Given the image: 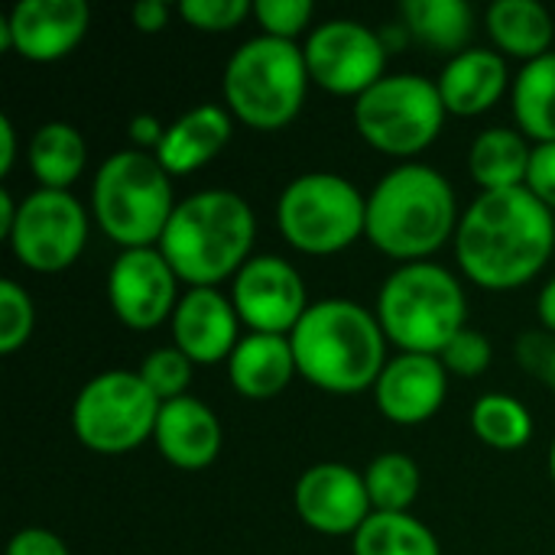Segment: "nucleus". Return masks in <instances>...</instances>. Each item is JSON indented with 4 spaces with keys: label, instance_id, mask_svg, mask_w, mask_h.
I'll return each mask as SVG.
<instances>
[{
    "label": "nucleus",
    "instance_id": "c756f323",
    "mask_svg": "<svg viewBox=\"0 0 555 555\" xmlns=\"http://www.w3.org/2000/svg\"><path fill=\"white\" fill-rule=\"evenodd\" d=\"M374 514H410L420 498V465L403 452H384L364 468Z\"/></svg>",
    "mask_w": 555,
    "mask_h": 555
},
{
    "label": "nucleus",
    "instance_id": "a878e982",
    "mask_svg": "<svg viewBox=\"0 0 555 555\" xmlns=\"http://www.w3.org/2000/svg\"><path fill=\"white\" fill-rule=\"evenodd\" d=\"M26 159H29V172L36 176L39 189L72 192V185L85 172L88 143L75 124L49 120V124L36 127V133L29 137Z\"/></svg>",
    "mask_w": 555,
    "mask_h": 555
},
{
    "label": "nucleus",
    "instance_id": "4c0bfd02",
    "mask_svg": "<svg viewBox=\"0 0 555 555\" xmlns=\"http://www.w3.org/2000/svg\"><path fill=\"white\" fill-rule=\"evenodd\" d=\"M7 555H68V546L52 530L26 527L13 533V540L7 543Z\"/></svg>",
    "mask_w": 555,
    "mask_h": 555
},
{
    "label": "nucleus",
    "instance_id": "6e6552de",
    "mask_svg": "<svg viewBox=\"0 0 555 555\" xmlns=\"http://www.w3.org/2000/svg\"><path fill=\"white\" fill-rule=\"evenodd\" d=\"M276 228L299 254H341L364 237L367 195L338 172H302L276 198Z\"/></svg>",
    "mask_w": 555,
    "mask_h": 555
},
{
    "label": "nucleus",
    "instance_id": "5701e85b",
    "mask_svg": "<svg viewBox=\"0 0 555 555\" xmlns=\"http://www.w3.org/2000/svg\"><path fill=\"white\" fill-rule=\"evenodd\" d=\"M485 26L501 55H514L524 65L553 52V13L537 0H498L488 7Z\"/></svg>",
    "mask_w": 555,
    "mask_h": 555
},
{
    "label": "nucleus",
    "instance_id": "c85d7f7f",
    "mask_svg": "<svg viewBox=\"0 0 555 555\" xmlns=\"http://www.w3.org/2000/svg\"><path fill=\"white\" fill-rule=\"evenodd\" d=\"M475 436L494 452H517L533 439V416L527 403L511 393H485L472 406Z\"/></svg>",
    "mask_w": 555,
    "mask_h": 555
},
{
    "label": "nucleus",
    "instance_id": "2f4dec72",
    "mask_svg": "<svg viewBox=\"0 0 555 555\" xmlns=\"http://www.w3.org/2000/svg\"><path fill=\"white\" fill-rule=\"evenodd\" d=\"M36 325V306L16 280H0V354H16Z\"/></svg>",
    "mask_w": 555,
    "mask_h": 555
},
{
    "label": "nucleus",
    "instance_id": "f3484780",
    "mask_svg": "<svg viewBox=\"0 0 555 555\" xmlns=\"http://www.w3.org/2000/svg\"><path fill=\"white\" fill-rule=\"evenodd\" d=\"M371 393L387 423L423 426L449 397V371L436 354H397L384 364Z\"/></svg>",
    "mask_w": 555,
    "mask_h": 555
},
{
    "label": "nucleus",
    "instance_id": "f03ea898",
    "mask_svg": "<svg viewBox=\"0 0 555 555\" xmlns=\"http://www.w3.org/2000/svg\"><path fill=\"white\" fill-rule=\"evenodd\" d=\"M459 195L439 169L400 163L367 192L364 237L400 263L429 260L459 231Z\"/></svg>",
    "mask_w": 555,
    "mask_h": 555
},
{
    "label": "nucleus",
    "instance_id": "9d476101",
    "mask_svg": "<svg viewBox=\"0 0 555 555\" xmlns=\"http://www.w3.org/2000/svg\"><path fill=\"white\" fill-rule=\"evenodd\" d=\"M163 403L137 371L91 377L72 403V429L88 452L127 455L156 436Z\"/></svg>",
    "mask_w": 555,
    "mask_h": 555
},
{
    "label": "nucleus",
    "instance_id": "a211bd4d",
    "mask_svg": "<svg viewBox=\"0 0 555 555\" xmlns=\"http://www.w3.org/2000/svg\"><path fill=\"white\" fill-rule=\"evenodd\" d=\"M241 315L221 289H185L172 312V345L192 364H228L241 335Z\"/></svg>",
    "mask_w": 555,
    "mask_h": 555
},
{
    "label": "nucleus",
    "instance_id": "39448f33",
    "mask_svg": "<svg viewBox=\"0 0 555 555\" xmlns=\"http://www.w3.org/2000/svg\"><path fill=\"white\" fill-rule=\"evenodd\" d=\"M374 315L400 354H442L468 328V296L452 270L433 260L400 263L380 286Z\"/></svg>",
    "mask_w": 555,
    "mask_h": 555
},
{
    "label": "nucleus",
    "instance_id": "72a5a7b5",
    "mask_svg": "<svg viewBox=\"0 0 555 555\" xmlns=\"http://www.w3.org/2000/svg\"><path fill=\"white\" fill-rule=\"evenodd\" d=\"M312 16H315L312 0H257L254 3V20L260 23L263 36H276L289 42H296V36L306 33Z\"/></svg>",
    "mask_w": 555,
    "mask_h": 555
},
{
    "label": "nucleus",
    "instance_id": "79ce46f5",
    "mask_svg": "<svg viewBox=\"0 0 555 555\" xmlns=\"http://www.w3.org/2000/svg\"><path fill=\"white\" fill-rule=\"evenodd\" d=\"M537 315H540V325L555 335V276L546 280V286L537 296Z\"/></svg>",
    "mask_w": 555,
    "mask_h": 555
},
{
    "label": "nucleus",
    "instance_id": "4468645a",
    "mask_svg": "<svg viewBox=\"0 0 555 555\" xmlns=\"http://www.w3.org/2000/svg\"><path fill=\"white\" fill-rule=\"evenodd\" d=\"M231 302L241 322L260 335H293L312 306L299 270L276 254H254L241 267L231 286Z\"/></svg>",
    "mask_w": 555,
    "mask_h": 555
},
{
    "label": "nucleus",
    "instance_id": "dca6fc26",
    "mask_svg": "<svg viewBox=\"0 0 555 555\" xmlns=\"http://www.w3.org/2000/svg\"><path fill=\"white\" fill-rule=\"evenodd\" d=\"M299 520L322 537H354L374 514L364 475L345 462H319L296 481Z\"/></svg>",
    "mask_w": 555,
    "mask_h": 555
},
{
    "label": "nucleus",
    "instance_id": "b1692460",
    "mask_svg": "<svg viewBox=\"0 0 555 555\" xmlns=\"http://www.w3.org/2000/svg\"><path fill=\"white\" fill-rule=\"evenodd\" d=\"M533 146L520 130L488 127L472 140L468 172L481 192H507L527 185Z\"/></svg>",
    "mask_w": 555,
    "mask_h": 555
},
{
    "label": "nucleus",
    "instance_id": "1a4fd4ad",
    "mask_svg": "<svg viewBox=\"0 0 555 555\" xmlns=\"http://www.w3.org/2000/svg\"><path fill=\"white\" fill-rule=\"evenodd\" d=\"M351 117L358 137L367 146L406 159L436 143L449 111L442 104L436 78L397 72L384 75L371 91H364L354 101Z\"/></svg>",
    "mask_w": 555,
    "mask_h": 555
},
{
    "label": "nucleus",
    "instance_id": "423d86ee",
    "mask_svg": "<svg viewBox=\"0 0 555 555\" xmlns=\"http://www.w3.org/2000/svg\"><path fill=\"white\" fill-rule=\"evenodd\" d=\"M176 205L172 176L156 153L117 150L94 172L91 218L120 250L159 247Z\"/></svg>",
    "mask_w": 555,
    "mask_h": 555
},
{
    "label": "nucleus",
    "instance_id": "c9c22d12",
    "mask_svg": "<svg viewBox=\"0 0 555 555\" xmlns=\"http://www.w3.org/2000/svg\"><path fill=\"white\" fill-rule=\"evenodd\" d=\"M517 364L555 393V335L546 328L524 332L514 345Z\"/></svg>",
    "mask_w": 555,
    "mask_h": 555
},
{
    "label": "nucleus",
    "instance_id": "473e14b6",
    "mask_svg": "<svg viewBox=\"0 0 555 555\" xmlns=\"http://www.w3.org/2000/svg\"><path fill=\"white\" fill-rule=\"evenodd\" d=\"M179 16L198 33H231L254 16L250 0H182Z\"/></svg>",
    "mask_w": 555,
    "mask_h": 555
},
{
    "label": "nucleus",
    "instance_id": "7c9ffc66",
    "mask_svg": "<svg viewBox=\"0 0 555 555\" xmlns=\"http://www.w3.org/2000/svg\"><path fill=\"white\" fill-rule=\"evenodd\" d=\"M192 361L176 348V345H169V348H156V351H150L146 358H143V364H140V380L156 393V400L159 403H169V400H179V397H185V390H189V384H192Z\"/></svg>",
    "mask_w": 555,
    "mask_h": 555
},
{
    "label": "nucleus",
    "instance_id": "393cba45",
    "mask_svg": "<svg viewBox=\"0 0 555 555\" xmlns=\"http://www.w3.org/2000/svg\"><path fill=\"white\" fill-rule=\"evenodd\" d=\"M400 23L410 39L439 55H459L475 36V10L465 0H403Z\"/></svg>",
    "mask_w": 555,
    "mask_h": 555
},
{
    "label": "nucleus",
    "instance_id": "412c9836",
    "mask_svg": "<svg viewBox=\"0 0 555 555\" xmlns=\"http://www.w3.org/2000/svg\"><path fill=\"white\" fill-rule=\"evenodd\" d=\"M231 133L234 117L224 104H198L166 124V137L156 150V159L172 179L192 176L231 143Z\"/></svg>",
    "mask_w": 555,
    "mask_h": 555
},
{
    "label": "nucleus",
    "instance_id": "c03bdc74",
    "mask_svg": "<svg viewBox=\"0 0 555 555\" xmlns=\"http://www.w3.org/2000/svg\"><path fill=\"white\" fill-rule=\"evenodd\" d=\"M550 475H553V485H555V439H553V446H550Z\"/></svg>",
    "mask_w": 555,
    "mask_h": 555
},
{
    "label": "nucleus",
    "instance_id": "9b49d317",
    "mask_svg": "<svg viewBox=\"0 0 555 555\" xmlns=\"http://www.w3.org/2000/svg\"><path fill=\"white\" fill-rule=\"evenodd\" d=\"M91 208L72 192L36 189L20 198L16 224L7 237L10 254L33 273H62L85 254Z\"/></svg>",
    "mask_w": 555,
    "mask_h": 555
},
{
    "label": "nucleus",
    "instance_id": "20e7f679",
    "mask_svg": "<svg viewBox=\"0 0 555 555\" xmlns=\"http://www.w3.org/2000/svg\"><path fill=\"white\" fill-rule=\"evenodd\" d=\"M254 237L257 218L247 198L231 189H202L176 205L159 250L189 289H218L254 257Z\"/></svg>",
    "mask_w": 555,
    "mask_h": 555
},
{
    "label": "nucleus",
    "instance_id": "58836bf2",
    "mask_svg": "<svg viewBox=\"0 0 555 555\" xmlns=\"http://www.w3.org/2000/svg\"><path fill=\"white\" fill-rule=\"evenodd\" d=\"M127 137H130L133 150L156 153L163 137H166V124L156 114H133L130 124H127Z\"/></svg>",
    "mask_w": 555,
    "mask_h": 555
},
{
    "label": "nucleus",
    "instance_id": "aec40b11",
    "mask_svg": "<svg viewBox=\"0 0 555 555\" xmlns=\"http://www.w3.org/2000/svg\"><path fill=\"white\" fill-rule=\"evenodd\" d=\"M436 85L449 114L478 117V114H488L514 81L501 52L475 46V49L452 55L442 65V75L436 78Z\"/></svg>",
    "mask_w": 555,
    "mask_h": 555
},
{
    "label": "nucleus",
    "instance_id": "37998d69",
    "mask_svg": "<svg viewBox=\"0 0 555 555\" xmlns=\"http://www.w3.org/2000/svg\"><path fill=\"white\" fill-rule=\"evenodd\" d=\"M16 211H20V202L3 189V192H0V237H3V241L10 237V231H13V224H16Z\"/></svg>",
    "mask_w": 555,
    "mask_h": 555
},
{
    "label": "nucleus",
    "instance_id": "a19ab883",
    "mask_svg": "<svg viewBox=\"0 0 555 555\" xmlns=\"http://www.w3.org/2000/svg\"><path fill=\"white\" fill-rule=\"evenodd\" d=\"M16 163V127L10 117H0V176H10Z\"/></svg>",
    "mask_w": 555,
    "mask_h": 555
},
{
    "label": "nucleus",
    "instance_id": "f257e3e1",
    "mask_svg": "<svg viewBox=\"0 0 555 555\" xmlns=\"http://www.w3.org/2000/svg\"><path fill=\"white\" fill-rule=\"evenodd\" d=\"M459 270L481 289L511 293L533 283L555 250V215L527 189L481 192L455 231Z\"/></svg>",
    "mask_w": 555,
    "mask_h": 555
},
{
    "label": "nucleus",
    "instance_id": "ea45409f",
    "mask_svg": "<svg viewBox=\"0 0 555 555\" xmlns=\"http://www.w3.org/2000/svg\"><path fill=\"white\" fill-rule=\"evenodd\" d=\"M172 7L166 0H140L130 7V20L140 33H163L169 26Z\"/></svg>",
    "mask_w": 555,
    "mask_h": 555
},
{
    "label": "nucleus",
    "instance_id": "4be33fe9",
    "mask_svg": "<svg viewBox=\"0 0 555 555\" xmlns=\"http://www.w3.org/2000/svg\"><path fill=\"white\" fill-rule=\"evenodd\" d=\"M296 354L289 335L247 332L228 358V380L247 400H273L296 377Z\"/></svg>",
    "mask_w": 555,
    "mask_h": 555
},
{
    "label": "nucleus",
    "instance_id": "bb28decb",
    "mask_svg": "<svg viewBox=\"0 0 555 555\" xmlns=\"http://www.w3.org/2000/svg\"><path fill=\"white\" fill-rule=\"evenodd\" d=\"M511 107L520 133L527 140L553 143L555 140V52H546L520 65L511 85Z\"/></svg>",
    "mask_w": 555,
    "mask_h": 555
},
{
    "label": "nucleus",
    "instance_id": "cd10ccee",
    "mask_svg": "<svg viewBox=\"0 0 555 555\" xmlns=\"http://www.w3.org/2000/svg\"><path fill=\"white\" fill-rule=\"evenodd\" d=\"M351 555H442V546L413 514H371L351 537Z\"/></svg>",
    "mask_w": 555,
    "mask_h": 555
},
{
    "label": "nucleus",
    "instance_id": "f8f14e48",
    "mask_svg": "<svg viewBox=\"0 0 555 555\" xmlns=\"http://www.w3.org/2000/svg\"><path fill=\"white\" fill-rule=\"evenodd\" d=\"M302 55L312 85L328 94L358 101L387 75L390 49L384 46L380 29H371L361 20L338 16L309 33Z\"/></svg>",
    "mask_w": 555,
    "mask_h": 555
},
{
    "label": "nucleus",
    "instance_id": "2eb2a0df",
    "mask_svg": "<svg viewBox=\"0 0 555 555\" xmlns=\"http://www.w3.org/2000/svg\"><path fill=\"white\" fill-rule=\"evenodd\" d=\"M91 26L85 0H16L0 16V46L26 62H59L72 55Z\"/></svg>",
    "mask_w": 555,
    "mask_h": 555
},
{
    "label": "nucleus",
    "instance_id": "7ed1b4c3",
    "mask_svg": "<svg viewBox=\"0 0 555 555\" xmlns=\"http://www.w3.org/2000/svg\"><path fill=\"white\" fill-rule=\"evenodd\" d=\"M296 371L312 387L354 397L374 390L387 358V335L371 309L354 299H319L289 335Z\"/></svg>",
    "mask_w": 555,
    "mask_h": 555
},
{
    "label": "nucleus",
    "instance_id": "0eeeda50",
    "mask_svg": "<svg viewBox=\"0 0 555 555\" xmlns=\"http://www.w3.org/2000/svg\"><path fill=\"white\" fill-rule=\"evenodd\" d=\"M312 78L302 46L276 36H254L234 49L221 75L224 107L254 130H280L293 124L306 104Z\"/></svg>",
    "mask_w": 555,
    "mask_h": 555
},
{
    "label": "nucleus",
    "instance_id": "ddd939ff",
    "mask_svg": "<svg viewBox=\"0 0 555 555\" xmlns=\"http://www.w3.org/2000/svg\"><path fill=\"white\" fill-rule=\"evenodd\" d=\"M179 276L159 247L120 250L107 270V302L120 325L133 332H150L172 322L179 306Z\"/></svg>",
    "mask_w": 555,
    "mask_h": 555
},
{
    "label": "nucleus",
    "instance_id": "e433bc0d",
    "mask_svg": "<svg viewBox=\"0 0 555 555\" xmlns=\"http://www.w3.org/2000/svg\"><path fill=\"white\" fill-rule=\"evenodd\" d=\"M527 189H530V192H533V195H537V198L555 215V140L553 143L533 146Z\"/></svg>",
    "mask_w": 555,
    "mask_h": 555
},
{
    "label": "nucleus",
    "instance_id": "f704fd0d",
    "mask_svg": "<svg viewBox=\"0 0 555 555\" xmlns=\"http://www.w3.org/2000/svg\"><path fill=\"white\" fill-rule=\"evenodd\" d=\"M491 358H494V348H491L488 335L478 332V328H472V325L462 328L446 345V351L439 354L442 367L449 374H455V377H481L491 367Z\"/></svg>",
    "mask_w": 555,
    "mask_h": 555
},
{
    "label": "nucleus",
    "instance_id": "6ab92c4d",
    "mask_svg": "<svg viewBox=\"0 0 555 555\" xmlns=\"http://www.w3.org/2000/svg\"><path fill=\"white\" fill-rule=\"evenodd\" d=\"M153 442L172 468L202 472L218 459L224 433H221L215 410L202 403L198 397L185 393L179 400L163 403Z\"/></svg>",
    "mask_w": 555,
    "mask_h": 555
}]
</instances>
